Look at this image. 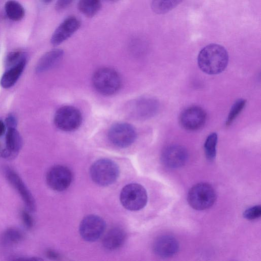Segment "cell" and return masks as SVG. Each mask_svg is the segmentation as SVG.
Instances as JSON below:
<instances>
[{
	"mask_svg": "<svg viewBox=\"0 0 261 261\" xmlns=\"http://www.w3.org/2000/svg\"><path fill=\"white\" fill-rule=\"evenodd\" d=\"M228 55L226 49L217 44L203 47L198 56L199 68L204 73L215 75L222 72L227 66Z\"/></svg>",
	"mask_w": 261,
	"mask_h": 261,
	"instance_id": "6da1fadb",
	"label": "cell"
},
{
	"mask_svg": "<svg viewBox=\"0 0 261 261\" xmlns=\"http://www.w3.org/2000/svg\"><path fill=\"white\" fill-rule=\"evenodd\" d=\"M92 82L98 93L107 96L116 93L122 85V80L118 72L109 67L96 70L93 74Z\"/></svg>",
	"mask_w": 261,
	"mask_h": 261,
	"instance_id": "7a4b0ae2",
	"label": "cell"
},
{
	"mask_svg": "<svg viewBox=\"0 0 261 261\" xmlns=\"http://www.w3.org/2000/svg\"><path fill=\"white\" fill-rule=\"evenodd\" d=\"M92 180L100 186H108L113 184L119 175L117 164L108 159H101L94 162L90 169Z\"/></svg>",
	"mask_w": 261,
	"mask_h": 261,
	"instance_id": "3957f363",
	"label": "cell"
},
{
	"mask_svg": "<svg viewBox=\"0 0 261 261\" xmlns=\"http://www.w3.org/2000/svg\"><path fill=\"white\" fill-rule=\"evenodd\" d=\"M147 194L141 185L130 183L125 186L120 194L122 206L131 211H137L144 207L147 202Z\"/></svg>",
	"mask_w": 261,
	"mask_h": 261,
	"instance_id": "277c9868",
	"label": "cell"
},
{
	"mask_svg": "<svg viewBox=\"0 0 261 261\" xmlns=\"http://www.w3.org/2000/svg\"><path fill=\"white\" fill-rule=\"evenodd\" d=\"M216 194L214 188L208 184L198 183L189 190L187 200L190 205L196 210H204L215 203Z\"/></svg>",
	"mask_w": 261,
	"mask_h": 261,
	"instance_id": "5b68a950",
	"label": "cell"
},
{
	"mask_svg": "<svg viewBox=\"0 0 261 261\" xmlns=\"http://www.w3.org/2000/svg\"><path fill=\"white\" fill-rule=\"evenodd\" d=\"M81 112L75 107L65 106L60 108L54 116V123L62 131L72 132L77 129L82 122Z\"/></svg>",
	"mask_w": 261,
	"mask_h": 261,
	"instance_id": "8992f818",
	"label": "cell"
},
{
	"mask_svg": "<svg viewBox=\"0 0 261 261\" xmlns=\"http://www.w3.org/2000/svg\"><path fill=\"white\" fill-rule=\"evenodd\" d=\"M137 138L135 128L126 122L116 123L110 128L108 138L111 143L119 148H125L131 145Z\"/></svg>",
	"mask_w": 261,
	"mask_h": 261,
	"instance_id": "52a82bcc",
	"label": "cell"
},
{
	"mask_svg": "<svg viewBox=\"0 0 261 261\" xmlns=\"http://www.w3.org/2000/svg\"><path fill=\"white\" fill-rule=\"evenodd\" d=\"M1 170L7 181L20 195L27 207L31 212L35 211V199L19 175L8 166H3Z\"/></svg>",
	"mask_w": 261,
	"mask_h": 261,
	"instance_id": "ba28073f",
	"label": "cell"
},
{
	"mask_svg": "<svg viewBox=\"0 0 261 261\" xmlns=\"http://www.w3.org/2000/svg\"><path fill=\"white\" fill-rule=\"evenodd\" d=\"M105 228L106 223L102 218L95 215H89L81 222L79 232L84 240L92 242L99 239Z\"/></svg>",
	"mask_w": 261,
	"mask_h": 261,
	"instance_id": "9c48e42d",
	"label": "cell"
},
{
	"mask_svg": "<svg viewBox=\"0 0 261 261\" xmlns=\"http://www.w3.org/2000/svg\"><path fill=\"white\" fill-rule=\"evenodd\" d=\"M72 180L71 170L67 167L55 165L48 171L46 180L48 187L52 190L61 192L66 190L70 185Z\"/></svg>",
	"mask_w": 261,
	"mask_h": 261,
	"instance_id": "30bf717a",
	"label": "cell"
},
{
	"mask_svg": "<svg viewBox=\"0 0 261 261\" xmlns=\"http://www.w3.org/2000/svg\"><path fill=\"white\" fill-rule=\"evenodd\" d=\"M206 118V113L201 108L192 106L185 109L180 114L179 123L184 128L188 130H196L204 125Z\"/></svg>",
	"mask_w": 261,
	"mask_h": 261,
	"instance_id": "8fae6325",
	"label": "cell"
},
{
	"mask_svg": "<svg viewBox=\"0 0 261 261\" xmlns=\"http://www.w3.org/2000/svg\"><path fill=\"white\" fill-rule=\"evenodd\" d=\"M187 150L178 145H171L163 151L161 160L163 164L170 168H177L182 166L188 160Z\"/></svg>",
	"mask_w": 261,
	"mask_h": 261,
	"instance_id": "7c38bea8",
	"label": "cell"
},
{
	"mask_svg": "<svg viewBox=\"0 0 261 261\" xmlns=\"http://www.w3.org/2000/svg\"><path fill=\"white\" fill-rule=\"evenodd\" d=\"M81 26V21L75 16H69L64 20L55 30L50 39L51 43L58 45L70 38Z\"/></svg>",
	"mask_w": 261,
	"mask_h": 261,
	"instance_id": "4fadbf2b",
	"label": "cell"
},
{
	"mask_svg": "<svg viewBox=\"0 0 261 261\" xmlns=\"http://www.w3.org/2000/svg\"><path fill=\"white\" fill-rule=\"evenodd\" d=\"M159 108L158 101L152 98H141L134 101L130 106V113L140 119L150 118L155 114Z\"/></svg>",
	"mask_w": 261,
	"mask_h": 261,
	"instance_id": "5bb4252c",
	"label": "cell"
},
{
	"mask_svg": "<svg viewBox=\"0 0 261 261\" xmlns=\"http://www.w3.org/2000/svg\"><path fill=\"white\" fill-rule=\"evenodd\" d=\"M153 249L156 255L161 257H169L175 255L179 250L177 240L170 235L159 237L154 241Z\"/></svg>",
	"mask_w": 261,
	"mask_h": 261,
	"instance_id": "9a60e30c",
	"label": "cell"
},
{
	"mask_svg": "<svg viewBox=\"0 0 261 261\" xmlns=\"http://www.w3.org/2000/svg\"><path fill=\"white\" fill-rule=\"evenodd\" d=\"M22 145V140L16 128L8 129L6 136V147L2 152V156L6 159H12L16 156Z\"/></svg>",
	"mask_w": 261,
	"mask_h": 261,
	"instance_id": "2e32d148",
	"label": "cell"
},
{
	"mask_svg": "<svg viewBox=\"0 0 261 261\" xmlns=\"http://www.w3.org/2000/svg\"><path fill=\"white\" fill-rule=\"evenodd\" d=\"M125 239L126 233L124 230L120 227H114L106 233L102 240V245L108 250H115L124 244Z\"/></svg>",
	"mask_w": 261,
	"mask_h": 261,
	"instance_id": "e0dca14e",
	"label": "cell"
},
{
	"mask_svg": "<svg viewBox=\"0 0 261 261\" xmlns=\"http://www.w3.org/2000/svg\"><path fill=\"white\" fill-rule=\"evenodd\" d=\"M63 55L64 51L61 49H54L47 52L39 60L36 72L41 73L53 68L61 60Z\"/></svg>",
	"mask_w": 261,
	"mask_h": 261,
	"instance_id": "ac0fdd59",
	"label": "cell"
},
{
	"mask_svg": "<svg viewBox=\"0 0 261 261\" xmlns=\"http://www.w3.org/2000/svg\"><path fill=\"white\" fill-rule=\"evenodd\" d=\"M27 61H24L17 65L10 68L2 75L0 84L4 88L12 87L17 82L24 70Z\"/></svg>",
	"mask_w": 261,
	"mask_h": 261,
	"instance_id": "d6986e66",
	"label": "cell"
},
{
	"mask_svg": "<svg viewBox=\"0 0 261 261\" xmlns=\"http://www.w3.org/2000/svg\"><path fill=\"white\" fill-rule=\"evenodd\" d=\"M23 239V234L20 230L15 228H8L0 236V246L10 247L20 242Z\"/></svg>",
	"mask_w": 261,
	"mask_h": 261,
	"instance_id": "ffe728a7",
	"label": "cell"
},
{
	"mask_svg": "<svg viewBox=\"0 0 261 261\" xmlns=\"http://www.w3.org/2000/svg\"><path fill=\"white\" fill-rule=\"evenodd\" d=\"M101 7L100 0H80L77 4L79 10L87 17L94 16Z\"/></svg>",
	"mask_w": 261,
	"mask_h": 261,
	"instance_id": "44dd1931",
	"label": "cell"
},
{
	"mask_svg": "<svg viewBox=\"0 0 261 261\" xmlns=\"http://www.w3.org/2000/svg\"><path fill=\"white\" fill-rule=\"evenodd\" d=\"M5 9L8 18L12 20H21L24 15V10L18 2L10 0L6 2Z\"/></svg>",
	"mask_w": 261,
	"mask_h": 261,
	"instance_id": "7402d4cb",
	"label": "cell"
},
{
	"mask_svg": "<svg viewBox=\"0 0 261 261\" xmlns=\"http://www.w3.org/2000/svg\"><path fill=\"white\" fill-rule=\"evenodd\" d=\"M183 0H152L151 7L158 14L167 13L174 8Z\"/></svg>",
	"mask_w": 261,
	"mask_h": 261,
	"instance_id": "603a6c76",
	"label": "cell"
},
{
	"mask_svg": "<svg viewBox=\"0 0 261 261\" xmlns=\"http://www.w3.org/2000/svg\"><path fill=\"white\" fill-rule=\"evenodd\" d=\"M217 140L218 136L215 133L209 135L205 140L204 150L206 158L208 160L213 161L215 158Z\"/></svg>",
	"mask_w": 261,
	"mask_h": 261,
	"instance_id": "cb8c5ba5",
	"label": "cell"
},
{
	"mask_svg": "<svg viewBox=\"0 0 261 261\" xmlns=\"http://www.w3.org/2000/svg\"><path fill=\"white\" fill-rule=\"evenodd\" d=\"M27 61L26 54L21 51H14L10 53L5 60L7 69L17 65L23 61Z\"/></svg>",
	"mask_w": 261,
	"mask_h": 261,
	"instance_id": "d4e9b609",
	"label": "cell"
},
{
	"mask_svg": "<svg viewBox=\"0 0 261 261\" xmlns=\"http://www.w3.org/2000/svg\"><path fill=\"white\" fill-rule=\"evenodd\" d=\"M246 100L244 99H238L232 105L226 121V125L229 126L234 121L244 109Z\"/></svg>",
	"mask_w": 261,
	"mask_h": 261,
	"instance_id": "484cf974",
	"label": "cell"
},
{
	"mask_svg": "<svg viewBox=\"0 0 261 261\" xmlns=\"http://www.w3.org/2000/svg\"><path fill=\"white\" fill-rule=\"evenodd\" d=\"M261 215V206L255 205L246 210L243 213V216L248 220H254L260 217Z\"/></svg>",
	"mask_w": 261,
	"mask_h": 261,
	"instance_id": "4316f807",
	"label": "cell"
},
{
	"mask_svg": "<svg viewBox=\"0 0 261 261\" xmlns=\"http://www.w3.org/2000/svg\"><path fill=\"white\" fill-rule=\"evenodd\" d=\"M22 221L26 228L31 229L33 226L34 221L33 218L28 212L22 211L21 213Z\"/></svg>",
	"mask_w": 261,
	"mask_h": 261,
	"instance_id": "83f0119b",
	"label": "cell"
},
{
	"mask_svg": "<svg viewBox=\"0 0 261 261\" xmlns=\"http://www.w3.org/2000/svg\"><path fill=\"white\" fill-rule=\"evenodd\" d=\"M6 126L9 128H16L17 126V120L12 114H9L5 120Z\"/></svg>",
	"mask_w": 261,
	"mask_h": 261,
	"instance_id": "f1b7e54d",
	"label": "cell"
},
{
	"mask_svg": "<svg viewBox=\"0 0 261 261\" xmlns=\"http://www.w3.org/2000/svg\"><path fill=\"white\" fill-rule=\"evenodd\" d=\"M73 0H57L56 9L58 11H62L67 8Z\"/></svg>",
	"mask_w": 261,
	"mask_h": 261,
	"instance_id": "f546056e",
	"label": "cell"
},
{
	"mask_svg": "<svg viewBox=\"0 0 261 261\" xmlns=\"http://www.w3.org/2000/svg\"><path fill=\"white\" fill-rule=\"evenodd\" d=\"M46 255L47 257L53 259H56L58 257V254L54 251L50 250L46 251Z\"/></svg>",
	"mask_w": 261,
	"mask_h": 261,
	"instance_id": "4dcf8cb0",
	"label": "cell"
},
{
	"mask_svg": "<svg viewBox=\"0 0 261 261\" xmlns=\"http://www.w3.org/2000/svg\"><path fill=\"white\" fill-rule=\"evenodd\" d=\"M6 130V125L3 121L0 120V137L3 136Z\"/></svg>",
	"mask_w": 261,
	"mask_h": 261,
	"instance_id": "1f68e13d",
	"label": "cell"
},
{
	"mask_svg": "<svg viewBox=\"0 0 261 261\" xmlns=\"http://www.w3.org/2000/svg\"><path fill=\"white\" fill-rule=\"evenodd\" d=\"M44 3H50L52 0H42Z\"/></svg>",
	"mask_w": 261,
	"mask_h": 261,
	"instance_id": "d6a6232c",
	"label": "cell"
},
{
	"mask_svg": "<svg viewBox=\"0 0 261 261\" xmlns=\"http://www.w3.org/2000/svg\"><path fill=\"white\" fill-rule=\"evenodd\" d=\"M111 1H116V0H111Z\"/></svg>",
	"mask_w": 261,
	"mask_h": 261,
	"instance_id": "836d02e7",
	"label": "cell"
}]
</instances>
